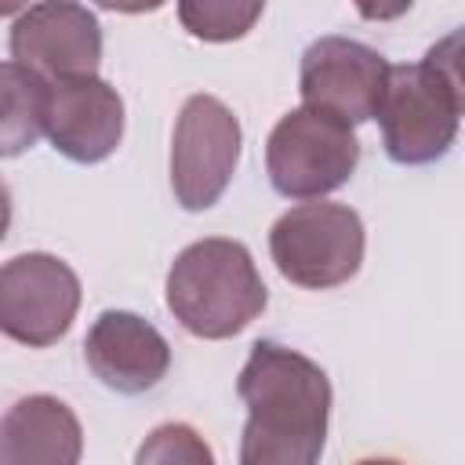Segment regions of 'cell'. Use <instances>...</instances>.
I'll use <instances>...</instances> for the list:
<instances>
[{
  "instance_id": "obj_4",
  "label": "cell",
  "mask_w": 465,
  "mask_h": 465,
  "mask_svg": "<svg viewBox=\"0 0 465 465\" xmlns=\"http://www.w3.org/2000/svg\"><path fill=\"white\" fill-rule=\"evenodd\" d=\"M269 254L280 276L305 291L341 287L363 265V222L345 203H298L276 218Z\"/></svg>"
},
{
  "instance_id": "obj_12",
  "label": "cell",
  "mask_w": 465,
  "mask_h": 465,
  "mask_svg": "<svg viewBox=\"0 0 465 465\" xmlns=\"http://www.w3.org/2000/svg\"><path fill=\"white\" fill-rule=\"evenodd\" d=\"M84 429L69 403L36 392L0 418V465H80Z\"/></svg>"
},
{
  "instance_id": "obj_9",
  "label": "cell",
  "mask_w": 465,
  "mask_h": 465,
  "mask_svg": "<svg viewBox=\"0 0 465 465\" xmlns=\"http://www.w3.org/2000/svg\"><path fill=\"white\" fill-rule=\"evenodd\" d=\"M11 58L47 87L94 76L102 62V25L80 4H33L11 25Z\"/></svg>"
},
{
  "instance_id": "obj_14",
  "label": "cell",
  "mask_w": 465,
  "mask_h": 465,
  "mask_svg": "<svg viewBox=\"0 0 465 465\" xmlns=\"http://www.w3.org/2000/svg\"><path fill=\"white\" fill-rule=\"evenodd\" d=\"M182 25L200 40H236L258 18L262 4H229V0H203V4H178Z\"/></svg>"
},
{
  "instance_id": "obj_7",
  "label": "cell",
  "mask_w": 465,
  "mask_h": 465,
  "mask_svg": "<svg viewBox=\"0 0 465 465\" xmlns=\"http://www.w3.org/2000/svg\"><path fill=\"white\" fill-rule=\"evenodd\" d=\"M76 309L80 280L62 258L33 251L0 265V334L11 341L47 349L73 327Z\"/></svg>"
},
{
  "instance_id": "obj_17",
  "label": "cell",
  "mask_w": 465,
  "mask_h": 465,
  "mask_svg": "<svg viewBox=\"0 0 465 465\" xmlns=\"http://www.w3.org/2000/svg\"><path fill=\"white\" fill-rule=\"evenodd\" d=\"M356 465H403L396 458H367V461H356Z\"/></svg>"
},
{
  "instance_id": "obj_1",
  "label": "cell",
  "mask_w": 465,
  "mask_h": 465,
  "mask_svg": "<svg viewBox=\"0 0 465 465\" xmlns=\"http://www.w3.org/2000/svg\"><path fill=\"white\" fill-rule=\"evenodd\" d=\"M236 392L247 403L240 465H320L331 418V381L309 356L254 341Z\"/></svg>"
},
{
  "instance_id": "obj_10",
  "label": "cell",
  "mask_w": 465,
  "mask_h": 465,
  "mask_svg": "<svg viewBox=\"0 0 465 465\" xmlns=\"http://www.w3.org/2000/svg\"><path fill=\"white\" fill-rule=\"evenodd\" d=\"M44 134L73 163H98L124 138V98L98 76L47 87Z\"/></svg>"
},
{
  "instance_id": "obj_15",
  "label": "cell",
  "mask_w": 465,
  "mask_h": 465,
  "mask_svg": "<svg viewBox=\"0 0 465 465\" xmlns=\"http://www.w3.org/2000/svg\"><path fill=\"white\" fill-rule=\"evenodd\" d=\"M134 465H214V454L193 425L167 421L142 440Z\"/></svg>"
},
{
  "instance_id": "obj_3",
  "label": "cell",
  "mask_w": 465,
  "mask_h": 465,
  "mask_svg": "<svg viewBox=\"0 0 465 465\" xmlns=\"http://www.w3.org/2000/svg\"><path fill=\"white\" fill-rule=\"evenodd\" d=\"M269 291L243 243L207 236L189 243L167 272V309L174 320L207 341L240 334L262 316Z\"/></svg>"
},
{
  "instance_id": "obj_13",
  "label": "cell",
  "mask_w": 465,
  "mask_h": 465,
  "mask_svg": "<svg viewBox=\"0 0 465 465\" xmlns=\"http://www.w3.org/2000/svg\"><path fill=\"white\" fill-rule=\"evenodd\" d=\"M47 84L18 62H0V160L22 156L44 134Z\"/></svg>"
},
{
  "instance_id": "obj_16",
  "label": "cell",
  "mask_w": 465,
  "mask_h": 465,
  "mask_svg": "<svg viewBox=\"0 0 465 465\" xmlns=\"http://www.w3.org/2000/svg\"><path fill=\"white\" fill-rule=\"evenodd\" d=\"M7 225H11V193H7V185L0 182V240L7 236Z\"/></svg>"
},
{
  "instance_id": "obj_5",
  "label": "cell",
  "mask_w": 465,
  "mask_h": 465,
  "mask_svg": "<svg viewBox=\"0 0 465 465\" xmlns=\"http://www.w3.org/2000/svg\"><path fill=\"white\" fill-rule=\"evenodd\" d=\"M360 163V142L352 127L320 116L312 109H291L280 116L265 142V171L280 196L320 200L345 185Z\"/></svg>"
},
{
  "instance_id": "obj_11",
  "label": "cell",
  "mask_w": 465,
  "mask_h": 465,
  "mask_svg": "<svg viewBox=\"0 0 465 465\" xmlns=\"http://www.w3.org/2000/svg\"><path fill=\"white\" fill-rule=\"evenodd\" d=\"M84 360L105 389L138 396L163 381L171 367V345L149 320L109 309L91 323L84 338Z\"/></svg>"
},
{
  "instance_id": "obj_6",
  "label": "cell",
  "mask_w": 465,
  "mask_h": 465,
  "mask_svg": "<svg viewBox=\"0 0 465 465\" xmlns=\"http://www.w3.org/2000/svg\"><path fill=\"white\" fill-rule=\"evenodd\" d=\"M240 163V120L214 94H193L171 138V189L185 211H207L222 200Z\"/></svg>"
},
{
  "instance_id": "obj_8",
  "label": "cell",
  "mask_w": 465,
  "mask_h": 465,
  "mask_svg": "<svg viewBox=\"0 0 465 465\" xmlns=\"http://www.w3.org/2000/svg\"><path fill=\"white\" fill-rule=\"evenodd\" d=\"M385 80L389 62L381 51L349 36H320L302 54V109L331 116L345 127L367 124L378 113Z\"/></svg>"
},
{
  "instance_id": "obj_2",
  "label": "cell",
  "mask_w": 465,
  "mask_h": 465,
  "mask_svg": "<svg viewBox=\"0 0 465 465\" xmlns=\"http://www.w3.org/2000/svg\"><path fill=\"white\" fill-rule=\"evenodd\" d=\"M461 33L429 47L421 62L389 65L378 124L389 160L403 167L436 163L450 153L461 124Z\"/></svg>"
}]
</instances>
